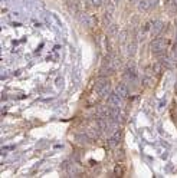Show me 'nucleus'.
<instances>
[{"label":"nucleus","mask_w":177,"mask_h":178,"mask_svg":"<svg viewBox=\"0 0 177 178\" xmlns=\"http://www.w3.org/2000/svg\"><path fill=\"white\" fill-rule=\"evenodd\" d=\"M105 10H107V13L114 16V13H115V3H114V2H108L105 6Z\"/></svg>","instance_id":"nucleus-14"},{"label":"nucleus","mask_w":177,"mask_h":178,"mask_svg":"<svg viewBox=\"0 0 177 178\" xmlns=\"http://www.w3.org/2000/svg\"><path fill=\"white\" fill-rule=\"evenodd\" d=\"M138 9H140L141 12H147V10H150V0H140Z\"/></svg>","instance_id":"nucleus-12"},{"label":"nucleus","mask_w":177,"mask_h":178,"mask_svg":"<svg viewBox=\"0 0 177 178\" xmlns=\"http://www.w3.org/2000/svg\"><path fill=\"white\" fill-rule=\"evenodd\" d=\"M127 37H128V32L127 30H122L120 33V44L124 48L125 46V42H127Z\"/></svg>","instance_id":"nucleus-15"},{"label":"nucleus","mask_w":177,"mask_h":178,"mask_svg":"<svg viewBox=\"0 0 177 178\" xmlns=\"http://www.w3.org/2000/svg\"><path fill=\"white\" fill-rule=\"evenodd\" d=\"M121 139H122V134H121V131H117V132H114L112 135H111V138L108 139L109 147H112V148H115L117 145H120Z\"/></svg>","instance_id":"nucleus-5"},{"label":"nucleus","mask_w":177,"mask_h":178,"mask_svg":"<svg viewBox=\"0 0 177 178\" xmlns=\"http://www.w3.org/2000/svg\"><path fill=\"white\" fill-rule=\"evenodd\" d=\"M150 48L151 50H153V53L157 56H164L166 55V49H167V40L164 39V37H155V39H153L150 43Z\"/></svg>","instance_id":"nucleus-1"},{"label":"nucleus","mask_w":177,"mask_h":178,"mask_svg":"<svg viewBox=\"0 0 177 178\" xmlns=\"http://www.w3.org/2000/svg\"><path fill=\"white\" fill-rule=\"evenodd\" d=\"M114 157H115V160H117V161L124 160V158H125L124 149H118V151H115V154H114Z\"/></svg>","instance_id":"nucleus-16"},{"label":"nucleus","mask_w":177,"mask_h":178,"mask_svg":"<svg viewBox=\"0 0 177 178\" xmlns=\"http://www.w3.org/2000/svg\"><path fill=\"white\" fill-rule=\"evenodd\" d=\"M108 104L112 108H120L121 104H122V98L117 92H111L108 95Z\"/></svg>","instance_id":"nucleus-4"},{"label":"nucleus","mask_w":177,"mask_h":178,"mask_svg":"<svg viewBox=\"0 0 177 178\" xmlns=\"http://www.w3.org/2000/svg\"><path fill=\"white\" fill-rule=\"evenodd\" d=\"M107 30H108V35L109 36H112V37H115L118 35V32H120V26H118L117 23H111L108 27H107Z\"/></svg>","instance_id":"nucleus-10"},{"label":"nucleus","mask_w":177,"mask_h":178,"mask_svg":"<svg viewBox=\"0 0 177 178\" xmlns=\"http://www.w3.org/2000/svg\"><path fill=\"white\" fill-rule=\"evenodd\" d=\"M97 89H98V92L101 96L109 95V93H111V83H109V81L107 78L99 79L98 83H97Z\"/></svg>","instance_id":"nucleus-2"},{"label":"nucleus","mask_w":177,"mask_h":178,"mask_svg":"<svg viewBox=\"0 0 177 178\" xmlns=\"http://www.w3.org/2000/svg\"><path fill=\"white\" fill-rule=\"evenodd\" d=\"M125 53H127V56H130V58H132V56L137 53V42H130V43L127 44V48H125Z\"/></svg>","instance_id":"nucleus-9"},{"label":"nucleus","mask_w":177,"mask_h":178,"mask_svg":"<svg viewBox=\"0 0 177 178\" xmlns=\"http://www.w3.org/2000/svg\"><path fill=\"white\" fill-rule=\"evenodd\" d=\"M151 83H153V79L148 78V76H146V78L143 79V85H144V86H150Z\"/></svg>","instance_id":"nucleus-18"},{"label":"nucleus","mask_w":177,"mask_h":178,"mask_svg":"<svg viewBox=\"0 0 177 178\" xmlns=\"http://www.w3.org/2000/svg\"><path fill=\"white\" fill-rule=\"evenodd\" d=\"M99 135H101V129H99V126H91V128H88L87 129V137L89 138V139H98Z\"/></svg>","instance_id":"nucleus-6"},{"label":"nucleus","mask_w":177,"mask_h":178,"mask_svg":"<svg viewBox=\"0 0 177 178\" xmlns=\"http://www.w3.org/2000/svg\"><path fill=\"white\" fill-rule=\"evenodd\" d=\"M114 175H115V177H122V175H124V167H122L121 164L115 165V168H114Z\"/></svg>","instance_id":"nucleus-13"},{"label":"nucleus","mask_w":177,"mask_h":178,"mask_svg":"<svg viewBox=\"0 0 177 178\" xmlns=\"http://www.w3.org/2000/svg\"><path fill=\"white\" fill-rule=\"evenodd\" d=\"M79 22L87 27H94L95 26V17L92 15H87V13H81V16H79Z\"/></svg>","instance_id":"nucleus-3"},{"label":"nucleus","mask_w":177,"mask_h":178,"mask_svg":"<svg viewBox=\"0 0 177 178\" xmlns=\"http://www.w3.org/2000/svg\"><path fill=\"white\" fill-rule=\"evenodd\" d=\"M115 92H117L121 98H127L128 96V88H127V85H125L124 82L118 83L117 88H115Z\"/></svg>","instance_id":"nucleus-7"},{"label":"nucleus","mask_w":177,"mask_h":178,"mask_svg":"<svg viewBox=\"0 0 177 178\" xmlns=\"http://www.w3.org/2000/svg\"><path fill=\"white\" fill-rule=\"evenodd\" d=\"M161 69H163V63L161 62H157L154 66H153V72H154V73H157V75L161 72Z\"/></svg>","instance_id":"nucleus-17"},{"label":"nucleus","mask_w":177,"mask_h":178,"mask_svg":"<svg viewBox=\"0 0 177 178\" xmlns=\"http://www.w3.org/2000/svg\"><path fill=\"white\" fill-rule=\"evenodd\" d=\"M173 3H174V6H177V0H173Z\"/></svg>","instance_id":"nucleus-22"},{"label":"nucleus","mask_w":177,"mask_h":178,"mask_svg":"<svg viewBox=\"0 0 177 178\" xmlns=\"http://www.w3.org/2000/svg\"><path fill=\"white\" fill-rule=\"evenodd\" d=\"M163 27H164V22H161V20H155L154 25H153V29H151V35H153V36H157V35L163 30Z\"/></svg>","instance_id":"nucleus-8"},{"label":"nucleus","mask_w":177,"mask_h":178,"mask_svg":"<svg viewBox=\"0 0 177 178\" xmlns=\"http://www.w3.org/2000/svg\"><path fill=\"white\" fill-rule=\"evenodd\" d=\"M128 2H130V4H132V6H134V4H138V3H140V0H128Z\"/></svg>","instance_id":"nucleus-21"},{"label":"nucleus","mask_w":177,"mask_h":178,"mask_svg":"<svg viewBox=\"0 0 177 178\" xmlns=\"http://www.w3.org/2000/svg\"><path fill=\"white\" fill-rule=\"evenodd\" d=\"M111 23H112V15H109V13H107L105 12V13L102 15V25H104L105 27H108Z\"/></svg>","instance_id":"nucleus-11"},{"label":"nucleus","mask_w":177,"mask_h":178,"mask_svg":"<svg viewBox=\"0 0 177 178\" xmlns=\"http://www.w3.org/2000/svg\"><path fill=\"white\" fill-rule=\"evenodd\" d=\"M157 2L158 0H150V9H154L157 6Z\"/></svg>","instance_id":"nucleus-20"},{"label":"nucleus","mask_w":177,"mask_h":178,"mask_svg":"<svg viewBox=\"0 0 177 178\" xmlns=\"http://www.w3.org/2000/svg\"><path fill=\"white\" fill-rule=\"evenodd\" d=\"M91 3H92V6H95V7H99V6L104 3V0H91Z\"/></svg>","instance_id":"nucleus-19"}]
</instances>
